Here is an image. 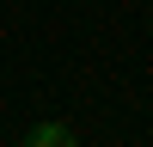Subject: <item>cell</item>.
I'll return each instance as SVG.
<instances>
[{
	"label": "cell",
	"mask_w": 153,
	"mask_h": 147,
	"mask_svg": "<svg viewBox=\"0 0 153 147\" xmlns=\"http://www.w3.org/2000/svg\"><path fill=\"white\" fill-rule=\"evenodd\" d=\"M25 147H80V141H74L68 122H37V129L25 135Z\"/></svg>",
	"instance_id": "6da1fadb"
}]
</instances>
